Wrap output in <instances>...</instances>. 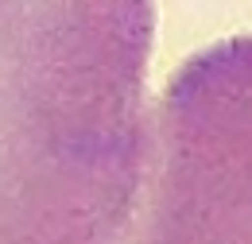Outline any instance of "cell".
<instances>
[{
    "instance_id": "cell-1",
    "label": "cell",
    "mask_w": 252,
    "mask_h": 244,
    "mask_svg": "<svg viewBox=\"0 0 252 244\" xmlns=\"http://www.w3.org/2000/svg\"><path fill=\"white\" fill-rule=\"evenodd\" d=\"M152 43V0H0V244H125Z\"/></svg>"
},
{
    "instance_id": "cell-2",
    "label": "cell",
    "mask_w": 252,
    "mask_h": 244,
    "mask_svg": "<svg viewBox=\"0 0 252 244\" xmlns=\"http://www.w3.org/2000/svg\"><path fill=\"white\" fill-rule=\"evenodd\" d=\"M125 244H252V35L183 59L152 105Z\"/></svg>"
}]
</instances>
